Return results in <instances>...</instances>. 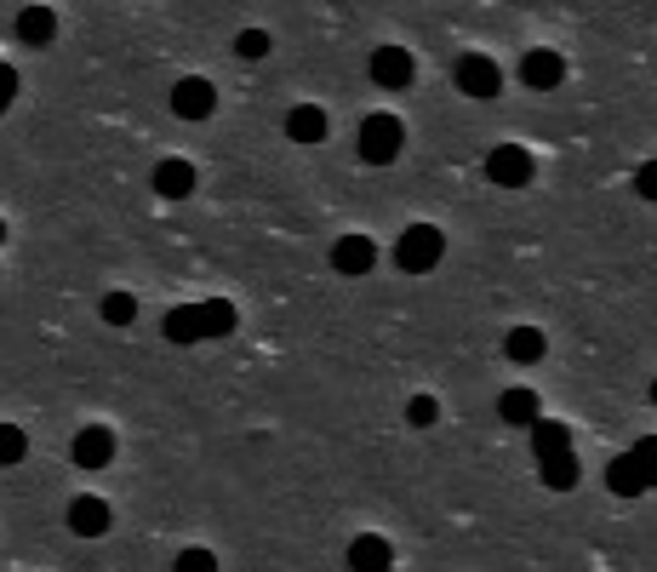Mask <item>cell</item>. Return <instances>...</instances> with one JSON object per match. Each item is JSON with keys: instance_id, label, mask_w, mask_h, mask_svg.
I'll return each mask as SVG.
<instances>
[{"instance_id": "obj_20", "label": "cell", "mask_w": 657, "mask_h": 572, "mask_svg": "<svg viewBox=\"0 0 657 572\" xmlns=\"http://www.w3.org/2000/svg\"><path fill=\"white\" fill-rule=\"evenodd\" d=\"M538 481H543L549 492H572V487H577V453L543 458V464H538Z\"/></svg>"}, {"instance_id": "obj_18", "label": "cell", "mask_w": 657, "mask_h": 572, "mask_svg": "<svg viewBox=\"0 0 657 572\" xmlns=\"http://www.w3.org/2000/svg\"><path fill=\"white\" fill-rule=\"evenodd\" d=\"M52 35H58V12H52V7H23V17H17V40L46 46Z\"/></svg>"}, {"instance_id": "obj_12", "label": "cell", "mask_w": 657, "mask_h": 572, "mask_svg": "<svg viewBox=\"0 0 657 572\" xmlns=\"http://www.w3.org/2000/svg\"><path fill=\"white\" fill-rule=\"evenodd\" d=\"M395 567V550H389V538H377V533H361L355 544H349V572H389Z\"/></svg>"}, {"instance_id": "obj_1", "label": "cell", "mask_w": 657, "mask_h": 572, "mask_svg": "<svg viewBox=\"0 0 657 572\" xmlns=\"http://www.w3.org/2000/svg\"><path fill=\"white\" fill-rule=\"evenodd\" d=\"M172 343H200V338H230L235 332V304H223V297H212V304H178L166 315L161 327Z\"/></svg>"}, {"instance_id": "obj_6", "label": "cell", "mask_w": 657, "mask_h": 572, "mask_svg": "<svg viewBox=\"0 0 657 572\" xmlns=\"http://www.w3.org/2000/svg\"><path fill=\"white\" fill-rule=\"evenodd\" d=\"M412 74H418V63H412L407 46H377V52H372V86H384V92H407V86H412Z\"/></svg>"}, {"instance_id": "obj_5", "label": "cell", "mask_w": 657, "mask_h": 572, "mask_svg": "<svg viewBox=\"0 0 657 572\" xmlns=\"http://www.w3.org/2000/svg\"><path fill=\"white\" fill-rule=\"evenodd\" d=\"M451 81H458V92L464 97H497L503 92V69H497V58H486V52H464L458 58V69H451Z\"/></svg>"}, {"instance_id": "obj_25", "label": "cell", "mask_w": 657, "mask_h": 572, "mask_svg": "<svg viewBox=\"0 0 657 572\" xmlns=\"http://www.w3.org/2000/svg\"><path fill=\"white\" fill-rule=\"evenodd\" d=\"M235 52H240L246 63L269 58V35H263V30H240V35H235Z\"/></svg>"}, {"instance_id": "obj_8", "label": "cell", "mask_w": 657, "mask_h": 572, "mask_svg": "<svg viewBox=\"0 0 657 572\" xmlns=\"http://www.w3.org/2000/svg\"><path fill=\"white\" fill-rule=\"evenodd\" d=\"M520 81L532 86V92H554V86L566 81V58L549 52V46H532V52L520 58Z\"/></svg>"}, {"instance_id": "obj_3", "label": "cell", "mask_w": 657, "mask_h": 572, "mask_svg": "<svg viewBox=\"0 0 657 572\" xmlns=\"http://www.w3.org/2000/svg\"><path fill=\"white\" fill-rule=\"evenodd\" d=\"M441 258H446V235L435 230V223H412V230L395 241V264L407 269V276H429Z\"/></svg>"}, {"instance_id": "obj_24", "label": "cell", "mask_w": 657, "mask_h": 572, "mask_svg": "<svg viewBox=\"0 0 657 572\" xmlns=\"http://www.w3.org/2000/svg\"><path fill=\"white\" fill-rule=\"evenodd\" d=\"M435 418H441L435 395H412V401H407V424H412V430H429V424H435Z\"/></svg>"}, {"instance_id": "obj_27", "label": "cell", "mask_w": 657, "mask_h": 572, "mask_svg": "<svg viewBox=\"0 0 657 572\" xmlns=\"http://www.w3.org/2000/svg\"><path fill=\"white\" fill-rule=\"evenodd\" d=\"M635 195H641V201H657V155L635 172Z\"/></svg>"}, {"instance_id": "obj_2", "label": "cell", "mask_w": 657, "mask_h": 572, "mask_svg": "<svg viewBox=\"0 0 657 572\" xmlns=\"http://www.w3.org/2000/svg\"><path fill=\"white\" fill-rule=\"evenodd\" d=\"M400 143H407V127H400V115H389V109L366 115L361 127H355V155L366 166H389L400 155Z\"/></svg>"}, {"instance_id": "obj_15", "label": "cell", "mask_w": 657, "mask_h": 572, "mask_svg": "<svg viewBox=\"0 0 657 572\" xmlns=\"http://www.w3.org/2000/svg\"><path fill=\"white\" fill-rule=\"evenodd\" d=\"M526 435H532V458H538V464H543V458L572 453V430L561 424V418H538V424L526 430Z\"/></svg>"}, {"instance_id": "obj_14", "label": "cell", "mask_w": 657, "mask_h": 572, "mask_svg": "<svg viewBox=\"0 0 657 572\" xmlns=\"http://www.w3.org/2000/svg\"><path fill=\"white\" fill-rule=\"evenodd\" d=\"M155 195H166V201H189V195H195V166L178 161V155L161 161L155 166Z\"/></svg>"}, {"instance_id": "obj_22", "label": "cell", "mask_w": 657, "mask_h": 572, "mask_svg": "<svg viewBox=\"0 0 657 572\" xmlns=\"http://www.w3.org/2000/svg\"><path fill=\"white\" fill-rule=\"evenodd\" d=\"M23 453H30V435H23L17 424H0V469L23 464Z\"/></svg>"}, {"instance_id": "obj_28", "label": "cell", "mask_w": 657, "mask_h": 572, "mask_svg": "<svg viewBox=\"0 0 657 572\" xmlns=\"http://www.w3.org/2000/svg\"><path fill=\"white\" fill-rule=\"evenodd\" d=\"M12 97H17V69H12V63H0V115L12 109Z\"/></svg>"}, {"instance_id": "obj_26", "label": "cell", "mask_w": 657, "mask_h": 572, "mask_svg": "<svg viewBox=\"0 0 657 572\" xmlns=\"http://www.w3.org/2000/svg\"><path fill=\"white\" fill-rule=\"evenodd\" d=\"M172 572H218V556H212V550H200V544H195V550H184L178 561H172Z\"/></svg>"}, {"instance_id": "obj_4", "label": "cell", "mask_w": 657, "mask_h": 572, "mask_svg": "<svg viewBox=\"0 0 657 572\" xmlns=\"http://www.w3.org/2000/svg\"><path fill=\"white\" fill-rule=\"evenodd\" d=\"M486 178L497 189H526L538 178V161H532V149H520V143H497L492 155H486Z\"/></svg>"}, {"instance_id": "obj_7", "label": "cell", "mask_w": 657, "mask_h": 572, "mask_svg": "<svg viewBox=\"0 0 657 572\" xmlns=\"http://www.w3.org/2000/svg\"><path fill=\"white\" fill-rule=\"evenodd\" d=\"M218 109V86L212 81H200V74H184L178 86H172V115H184V120H207Z\"/></svg>"}, {"instance_id": "obj_19", "label": "cell", "mask_w": 657, "mask_h": 572, "mask_svg": "<svg viewBox=\"0 0 657 572\" xmlns=\"http://www.w3.org/2000/svg\"><path fill=\"white\" fill-rule=\"evenodd\" d=\"M286 138H292V143H320V138H326V115H320L315 104H297V109L286 115Z\"/></svg>"}, {"instance_id": "obj_13", "label": "cell", "mask_w": 657, "mask_h": 572, "mask_svg": "<svg viewBox=\"0 0 657 572\" xmlns=\"http://www.w3.org/2000/svg\"><path fill=\"white\" fill-rule=\"evenodd\" d=\"M109 521H115V515H109L104 499H74V504H69V533H74V538H104Z\"/></svg>"}, {"instance_id": "obj_9", "label": "cell", "mask_w": 657, "mask_h": 572, "mask_svg": "<svg viewBox=\"0 0 657 572\" xmlns=\"http://www.w3.org/2000/svg\"><path fill=\"white\" fill-rule=\"evenodd\" d=\"M69 458L81 464V469H109V464H115V435H109L104 424H86L81 435H74Z\"/></svg>"}, {"instance_id": "obj_30", "label": "cell", "mask_w": 657, "mask_h": 572, "mask_svg": "<svg viewBox=\"0 0 657 572\" xmlns=\"http://www.w3.org/2000/svg\"><path fill=\"white\" fill-rule=\"evenodd\" d=\"M0 241H7V223H0Z\"/></svg>"}, {"instance_id": "obj_11", "label": "cell", "mask_w": 657, "mask_h": 572, "mask_svg": "<svg viewBox=\"0 0 657 572\" xmlns=\"http://www.w3.org/2000/svg\"><path fill=\"white\" fill-rule=\"evenodd\" d=\"M372 264H377V246L366 235H338V246H332V269H338V276H366Z\"/></svg>"}, {"instance_id": "obj_23", "label": "cell", "mask_w": 657, "mask_h": 572, "mask_svg": "<svg viewBox=\"0 0 657 572\" xmlns=\"http://www.w3.org/2000/svg\"><path fill=\"white\" fill-rule=\"evenodd\" d=\"M641 464V476H646V492H657V435H641L635 441V453H629Z\"/></svg>"}, {"instance_id": "obj_10", "label": "cell", "mask_w": 657, "mask_h": 572, "mask_svg": "<svg viewBox=\"0 0 657 572\" xmlns=\"http://www.w3.org/2000/svg\"><path fill=\"white\" fill-rule=\"evenodd\" d=\"M497 418H503V424H515V430H532L538 418H543V401L526 384H515V389L497 395Z\"/></svg>"}, {"instance_id": "obj_16", "label": "cell", "mask_w": 657, "mask_h": 572, "mask_svg": "<svg viewBox=\"0 0 657 572\" xmlns=\"http://www.w3.org/2000/svg\"><path fill=\"white\" fill-rule=\"evenodd\" d=\"M606 492H612V499H641L646 492V476H641V464L629 453H618L612 464H606Z\"/></svg>"}, {"instance_id": "obj_29", "label": "cell", "mask_w": 657, "mask_h": 572, "mask_svg": "<svg viewBox=\"0 0 657 572\" xmlns=\"http://www.w3.org/2000/svg\"><path fill=\"white\" fill-rule=\"evenodd\" d=\"M652 407H657V378H652Z\"/></svg>"}, {"instance_id": "obj_17", "label": "cell", "mask_w": 657, "mask_h": 572, "mask_svg": "<svg viewBox=\"0 0 657 572\" xmlns=\"http://www.w3.org/2000/svg\"><path fill=\"white\" fill-rule=\"evenodd\" d=\"M543 327H509V338H503V355H509L515 366H532V361H543Z\"/></svg>"}, {"instance_id": "obj_21", "label": "cell", "mask_w": 657, "mask_h": 572, "mask_svg": "<svg viewBox=\"0 0 657 572\" xmlns=\"http://www.w3.org/2000/svg\"><path fill=\"white\" fill-rule=\"evenodd\" d=\"M104 320H109V327H132V320H138V297L132 292H109L104 297Z\"/></svg>"}]
</instances>
